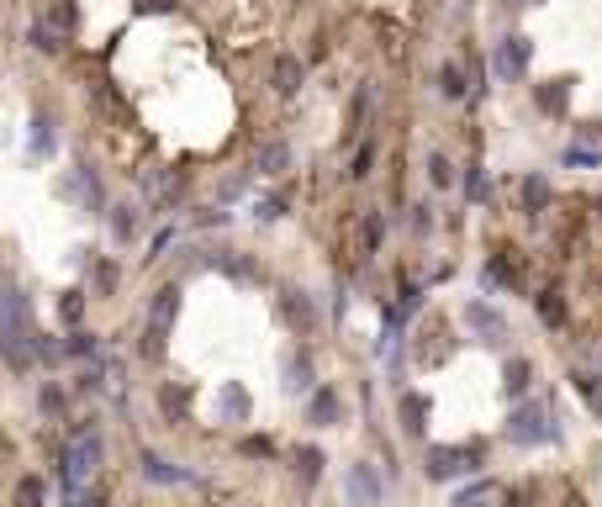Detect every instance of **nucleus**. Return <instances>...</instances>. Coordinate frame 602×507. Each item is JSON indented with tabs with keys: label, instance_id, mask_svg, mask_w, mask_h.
Segmentation results:
<instances>
[{
	"label": "nucleus",
	"instance_id": "obj_1",
	"mask_svg": "<svg viewBox=\"0 0 602 507\" xmlns=\"http://www.w3.org/2000/svg\"><path fill=\"white\" fill-rule=\"evenodd\" d=\"M507 439L523 444V449L550 444V439H555V412H550V402H544V397L518 402V407H513V423H507Z\"/></svg>",
	"mask_w": 602,
	"mask_h": 507
},
{
	"label": "nucleus",
	"instance_id": "obj_2",
	"mask_svg": "<svg viewBox=\"0 0 602 507\" xmlns=\"http://www.w3.org/2000/svg\"><path fill=\"white\" fill-rule=\"evenodd\" d=\"M423 471H428V481H455L460 471H476V455H470L465 444H428Z\"/></svg>",
	"mask_w": 602,
	"mask_h": 507
},
{
	"label": "nucleus",
	"instance_id": "obj_3",
	"mask_svg": "<svg viewBox=\"0 0 602 507\" xmlns=\"http://www.w3.org/2000/svg\"><path fill=\"white\" fill-rule=\"evenodd\" d=\"M381 497H386V481H381V471L375 465H349L344 471V502L349 507H381Z\"/></svg>",
	"mask_w": 602,
	"mask_h": 507
},
{
	"label": "nucleus",
	"instance_id": "obj_4",
	"mask_svg": "<svg viewBox=\"0 0 602 507\" xmlns=\"http://www.w3.org/2000/svg\"><path fill=\"white\" fill-rule=\"evenodd\" d=\"M460 317H465V328L476 333L481 344H502V338H507V317H502L492 302H481V296H470Z\"/></svg>",
	"mask_w": 602,
	"mask_h": 507
},
{
	"label": "nucleus",
	"instance_id": "obj_5",
	"mask_svg": "<svg viewBox=\"0 0 602 507\" xmlns=\"http://www.w3.org/2000/svg\"><path fill=\"white\" fill-rule=\"evenodd\" d=\"M529 59H534L529 37H502V48H497V80H523V74H529Z\"/></svg>",
	"mask_w": 602,
	"mask_h": 507
},
{
	"label": "nucleus",
	"instance_id": "obj_6",
	"mask_svg": "<svg viewBox=\"0 0 602 507\" xmlns=\"http://www.w3.org/2000/svg\"><path fill=\"white\" fill-rule=\"evenodd\" d=\"M175 312H180V286H164V291H154V302H148V328L169 333V323H175Z\"/></svg>",
	"mask_w": 602,
	"mask_h": 507
},
{
	"label": "nucleus",
	"instance_id": "obj_7",
	"mask_svg": "<svg viewBox=\"0 0 602 507\" xmlns=\"http://www.w3.org/2000/svg\"><path fill=\"white\" fill-rule=\"evenodd\" d=\"M270 80H275V90H280V96H296V90H301V80H307V69H301V59H296V53H280V59H275V69H270Z\"/></svg>",
	"mask_w": 602,
	"mask_h": 507
},
{
	"label": "nucleus",
	"instance_id": "obj_8",
	"mask_svg": "<svg viewBox=\"0 0 602 507\" xmlns=\"http://www.w3.org/2000/svg\"><path fill=\"white\" fill-rule=\"evenodd\" d=\"M291 169V143H280V138H270V143H259V175H270V180H280Z\"/></svg>",
	"mask_w": 602,
	"mask_h": 507
},
{
	"label": "nucleus",
	"instance_id": "obj_9",
	"mask_svg": "<svg viewBox=\"0 0 602 507\" xmlns=\"http://www.w3.org/2000/svg\"><path fill=\"white\" fill-rule=\"evenodd\" d=\"M138 233H143L138 206H111V238H117V243H133Z\"/></svg>",
	"mask_w": 602,
	"mask_h": 507
},
{
	"label": "nucleus",
	"instance_id": "obj_10",
	"mask_svg": "<svg viewBox=\"0 0 602 507\" xmlns=\"http://www.w3.org/2000/svg\"><path fill=\"white\" fill-rule=\"evenodd\" d=\"M53 143H59V133H53V117H32V133H27V154L32 159H48Z\"/></svg>",
	"mask_w": 602,
	"mask_h": 507
},
{
	"label": "nucleus",
	"instance_id": "obj_11",
	"mask_svg": "<svg viewBox=\"0 0 602 507\" xmlns=\"http://www.w3.org/2000/svg\"><path fill=\"white\" fill-rule=\"evenodd\" d=\"M143 476L148 481H159V486H180V481H191V471H180V465H169L159 455H143Z\"/></svg>",
	"mask_w": 602,
	"mask_h": 507
},
{
	"label": "nucleus",
	"instance_id": "obj_12",
	"mask_svg": "<svg viewBox=\"0 0 602 507\" xmlns=\"http://www.w3.org/2000/svg\"><path fill=\"white\" fill-rule=\"evenodd\" d=\"M307 418H312L317 428H328V423L338 418V391H328V386H323V391H312V402H307Z\"/></svg>",
	"mask_w": 602,
	"mask_h": 507
},
{
	"label": "nucleus",
	"instance_id": "obj_13",
	"mask_svg": "<svg viewBox=\"0 0 602 507\" xmlns=\"http://www.w3.org/2000/svg\"><path fill=\"white\" fill-rule=\"evenodd\" d=\"M534 302H539V323H544V328H560V323H566V302H560V291H539Z\"/></svg>",
	"mask_w": 602,
	"mask_h": 507
},
{
	"label": "nucleus",
	"instance_id": "obj_14",
	"mask_svg": "<svg viewBox=\"0 0 602 507\" xmlns=\"http://www.w3.org/2000/svg\"><path fill=\"white\" fill-rule=\"evenodd\" d=\"M550 180H544V175H529V180H523V206H529V212H544V206H550Z\"/></svg>",
	"mask_w": 602,
	"mask_h": 507
},
{
	"label": "nucleus",
	"instance_id": "obj_15",
	"mask_svg": "<svg viewBox=\"0 0 602 507\" xmlns=\"http://www.w3.org/2000/svg\"><path fill=\"white\" fill-rule=\"evenodd\" d=\"M64 349L74 354V360H101V338H96V333H85V328H74Z\"/></svg>",
	"mask_w": 602,
	"mask_h": 507
},
{
	"label": "nucleus",
	"instance_id": "obj_16",
	"mask_svg": "<svg viewBox=\"0 0 602 507\" xmlns=\"http://www.w3.org/2000/svg\"><path fill=\"white\" fill-rule=\"evenodd\" d=\"M423 418H428V402L407 391V397H402V428H407V434H423Z\"/></svg>",
	"mask_w": 602,
	"mask_h": 507
},
{
	"label": "nucleus",
	"instance_id": "obj_17",
	"mask_svg": "<svg viewBox=\"0 0 602 507\" xmlns=\"http://www.w3.org/2000/svg\"><path fill=\"white\" fill-rule=\"evenodd\" d=\"M222 412H228V418L233 423H243V418H249V397H243V386H222Z\"/></svg>",
	"mask_w": 602,
	"mask_h": 507
},
{
	"label": "nucleus",
	"instance_id": "obj_18",
	"mask_svg": "<svg viewBox=\"0 0 602 507\" xmlns=\"http://www.w3.org/2000/svg\"><path fill=\"white\" fill-rule=\"evenodd\" d=\"M32 354H37V365H59L64 360V344H53V338H43V333H32Z\"/></svg>",
	"mask_w": 602,
	"mask_h": 507
},
{
	"label": "nucleus",
	"instance_id": "obj_19",
	"mask_svg": "<svg viewBox=\"0 0 602 507\" xmlns=\"http://www.w3.org/2000/svg\"><path fill=\"white\" fill-rule=\"evenodd\" d=\"M465 196L476 201V206L492 196V185H486V169H481V164H470V169H465Z\"/></svg>",
	"mask_w": 602,
	"mask_h": 507
},
{
	"label": "nucleus",
	"instance_id": "obj_20",
	"mask_svg": "<svg viewBox=\"0 0 602 507\" xmlns=\"http://www.w3.org/2000/svg\"><path fill=\"white\" fill-rule=\"evenodd\" d=\"M286 312H291V323H301V328H312V323H317L312 302H307V296H296V291H286Z\"/></svg>",
	"mask_w": 602,
	"mask_h": 507
},
{
	"label": "nucleus",
	"instance_id": "obj_21",
	"mask_svg": "<svg viewBox=\"0 0 602 507\" xmlns=\"http://www.w3.org/2000/svg\"><path fill=\"white\" fill-rule=\"evenodd\" d=\"M16 507H43V481H37V476L16 481Z\"/></svg>",
	"mask_w": 602,
	"mask_h": 507
},
{
	"label": "nucleus",
	"instance_id": "obj_22",
	"mask_svg": "<svg viewBox=\"0 0 602 507\" xmlns=\"http://www.w3.org/2000/svg\"><path fill=\"white\" fill-rule=\"evenodd\" d=\"M381 228H386V217H381V212H370V217L360 222V249H365V254H375V243H381Z\"/></svg>",
	"mask_w": 602,
	"mask_h": 507
},
{
	"label": "nucleus",
	"instance_id": "obj_23",
	"mask_svg": "<svg viewBox=\"0 0 602 507\" xmlns=\"http://www.w3.org/2000/svg\"><path fill=\"white\" fill-rule=\"evenodd\" d=\"M286 375H291V391H312V365L307 360H296V354H291V360H286Z\"/></svg>",
	"mask_w": 602,
	"mask_h": 507
},
{
	"label": "nucleus",
	"instance_id": "obj_24",
	"mask_svg": "<svg viewBox=\"0 0 602 507\" xmlns=\"http://www.w3.org/2000/svg\"><path fill=\"white\" fill-rule=\"evenodd\" d=\"M439 90H444L449 101H460V96H465V80H460V69H455V64H444V69H439Z\"/></svg>",
	"mask_w": 602,
	"mask_h": 507
},
{
	"label": "nucleus",
	"instance_id": "obj_25",
	"mask_svg": "<svg viewBox=\"0 0 602 507\" xmlns=\"http://www.w3.org/2000/svg\"><path fill=\"white\" fill-rule=\"evenodd\" d=\"M296 471H301V481H317V476H323V455H317V449H301V460H296Z\"/></svg>",
	"mask_w": 602,
	"mask_h": 507
},
{
	"label": "nucleus",
	"instance_id": "obj_26",
	"mask_svg": "<svg viewBox=\"0 0 602 507\" xmlns=\"http://www.w3.org/2000/svg\"><path fill=\"white\" fill-rule=\"evenodd\" d=\"M254 217H259V222H275V217H286V196H265V201L254 206Z\"/></svg>",
	"mask_w": 602,
	"mask_h": 507
},
{
	"label": "nucleus",
	"instance_id": "obj_27",
	"mask_svg": "<svg viewBox=\"0 0 602 507\" xmlns=\"http://www.w3.org/2000/svg\"><path fill=\"white\" fill-rule=\"evenodd\" d=\"M428 180H434V185H449V180H455V169H449L444 154H428Z\"/></svg>",
	"mask_w": 602,
	"mask_h": 507
},
{
	"label": "nucleus",
	"instance_id": "obj_28",
	"mask_svg": "<svg viewBox=\"0 0 602 507\" xmlns=\"http://www.w3.org/2000/svg\"><path fill=\"white\" fill-rule=\"evenodd\" d=\"M566 96H571V90H566V80H560L555 90H539V106L544 111H566Z\"/></svg>",
	"mask_w": 602,
	"mask_h": 507
},
{
	"label": "nucleus",
	"instance_id": "obj_29",
	"mask_svg": "<svg viewBox=\"0 0 602 507\" xmlns=\"http://www.w3.org/2000/svg\"><path fill=\"white\" fill-rule=\"evenodd\" d=\"M37 407L59 418V412H64V391H59V386H43V391H37Z\"/></svg>",
	"mask_w": 602,
	"mask_h": 507
},
{
	"label": "nucleus",
	"instance_id": "obj_30",
	"mask_svg": "<svg viewBox=\"0 0 602 507\" xmlns=\"http://www.w3.org/2000/svg\"><path fill=\"white\" fill-rule=\"evenodd\" d=\"M32 48H43V53H53V48H59V32L37 22V27H32Z\"/></svg>",
	"mask_w": 602,
	"mask_h": 507
},
{
	"label": "nucleus",
	"instance_id": "obj_31",
	"mask_svg": "<svg viewBox=\"0 0 602 507\" xmlns=\"http://www.w3.org/2000/svg\"><path fill=\"white\" fill-rule=\"evenodd\" d=\"M507 381H513V391H529V360H513V365H507Z\"/></svg>",
	"mask_w": 602,
	"mask_h": 507
},
{
	"label": "nucleus",
	"instance_id": "obj_32",
	"mask_svg": "<svg viewBox=\"0 0 602 507\" xmlns=\"http://www.w3.org/2000/svg\"><path fill=\"white\" fill-rule=\"evenodd\" d=\"M59 312H64V323H80V312H85V302H80V291H69L64 302H59Z\"/></svg>",
	"mask_w": 602,
	"mask_h": 507
},
{
	"label": "nucleus",
	"instance_id": "obj_33",
	"mask_svg": "<svg viewBox=\"0 0 602 507\" xmlns=\"http://www.w3.org/2000/svg\"><path fill=\"white\" fill-rule=\"evenodd\" d=\"M370 164H375V148L365 143L360 154H354V169H349V175H354V180H365V175H370Z\"/></svg>",
	"mask_w": 602,
	"mask_h": 507
},
{
	"label": "nucleus",
	"instance_id": "obj_34",
	"mask_svg": "<svg viewBox=\"0 0 602 507\" xmlns=\"http://www.w3.org/2000/svg\"><path fill=\"white\" fill-rule=\"evenodd\" d=\"M96 291H101V296L117 291V265H101V270H96Z\"/></svg>",
	"mask_w": 602,
	"mask_h": 507
},
{
	"label": "nucleus",
	"instance_id": "obj_35",
	"mask_svg": "<svg viewBox=\"0 0 602 507\" xmlns=\"http://www.w3.org/2000/svg\"><path fill=\"white\" fill-rule=\"evenodd\" d=\"M566 164H602V154H592V148H566Z\"/></svg>",
	"mask_w": 602,
	"mask_h": 507
}]
</instances>
